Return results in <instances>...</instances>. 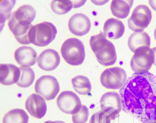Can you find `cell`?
Listing matches in <instances>:
<instances>
[{"instance_id": "obj_1", "label": "cell", "mask_w": 156, "mask_h": 123, "mask_svg": "<svg viewBox=\"0 0 156 123\" xmlns=\"http://www.w3.org/2000/svg\"><path fill=\"white\" fill-rule=\"evenodd\" d=\"M122 109L142 122H156V76L149 72L134 73L119 90Z\"/></svg>"}, {"instance_id": "obj_2", "label": "cell", "mask_w": 156, "mask_h": 123, "mask_svg": "<svg viewBox=\"0 0 156 123\" xmlns=\"http://www.w3.org/2000/svg\"><path fill=\"white\" fill-rule=\"evenodd\" d=\"M90 44L98 62L103 66H112L117 62V53L114 44L106 39L104 32H101L92 36Z\"/></svg>"}, {"instance_id": "obj_3", "label": "cell", "mask_w": 156, "mask_h": 123, "mask_svg": "<svg viewBox=\"0 0 156 123\" xmlns=\"http://www.w3.org/2000/svg\"><path fill=\"white\" fill-rule=\"evenodd\" d=\"M60 52L65 61L72 66H79L85 60V46L83 42L77 38L65 40L60 49Z\"/></svg>"}, {"instance_id": "obj_4", "label": "cell", "mask_w": 156, "mask_h": 123, "mask_svg": "<svg viewBox=\"0 0 156 123\" xmlns=\"http://www.w3.org/2000/svg\"><path fill=\"white\" fill-rule=\"evenodd\" d=\"M56 34V27L52 23L44 22L37 24L32 29L31 43L40 47L47 46L55 39Z\"/></svg>"}, {"instance_id": "obj_5", "label": "cell", "mask_w": 156, "mask_h": 123, "mask_svg": "<svg viewBox=\"0 0 156 123\" xmlns=\"http://www.w3.org/2000/svg\"><path fill=\"white\" fill-rule=\"evenodd\" d=\"M155 54L153 49L142 46L137 49L130 61V67L135 73L148 72L154 63Z\"/></svg>"}, {"instance_id": "obj_6", "label": "cell", "mask_w": 156, "mask_h": 123, "mask_svg": "<svg viewBox=\"0 0 156 123\" xmlns=\"http://www.w3.org/2000/svg\"><path fill=\"white\" fill-rule=\"evenodd\" d=\"M152 19V12L145 5L137 6L133 11L132 15L128 20V26L135 32H141L148 27Z\"/></svg>"}, {"instance_id": "obj_7", "label": "cell", "mask_w": 156, "mask_h": 123, "mask_svg": "<svg viewBox=\"0 0 156 123\" xmlns=\"http://www.w3.org/2000/svg\"><path fill=\"white\" fill-rule=\"evenodd\" d=\"M125 70L119 67H113L105 69L101 75V83L108 89H120L127 80Z\"/></svg>"}, {"instance_id": "obj_8", "label": "cell", "mask_w": 156, "mask_h": 123, "mask_svg": "<svg viewBox=\"0 0 156 123\" xmlns=\"http://www.w3.org/2000/svg\"><path fill=\"white\" fill-rule=\"evenodd\" d=\"M35 91L46 100H54L60 91V85L56 77L51 76L40 77L36 82Z\"/></svg>"}, {"instance_id": "obj_9", "label": "cell", "mask_w": 156, "mask_h": 123, "mask_svg": "<svg viewBox=\"0 0 156 123\" xmlns=\"http://www.w3.org/2000/svg\"><path fill=\"white\" fill-rule=\"evenodd\" d=\"M57 105L62 112L72 115L79 112L82 107L79 95L70 91H63L58 95Z\"/></svg>"}, {"instance_id": "obj_10", "label": "cell", "mask_w": 156, "mask_h": 123, "mask_svg": "<svg viewBox=\"0 0 156 123\" xmlns=\"http://www.w3.org/2000/svg\"><path fill=\"white\" fill-rule=\"evenodd\" d=\"M8 25L10 30L19 43L24 45L32 44L31 31L34 27L32 24L29 25V26L20 24L11 15L9 19Z\"/></svg>"}, {"instance_id": "obj_11", "label": "cell", "mask_w": 156, "mask_h": 123, "mask_svg": "<svg viewBox=\"0 0 156 123\" xmlns=\"http://www.w3.org/2000/svg\"><path fill=\"white\" fill-rule=\"evenodd\" d=\"M68 27L70 32L76 36H83L90 32L91 22L87 16L82 13L73 15L69 20Z\"/></svg>"}, {"instance_id": "obj_12", "label": "cell", "mask_w": 156, "mask_h": 123, "mask_svg": "<svg viewBox=\"0 0 156 123\" xmlns=\"http://www.w3.org/2000/svg\"><path fill=\"white\" fill-rule=\"evenodd\" d=\"M25 107L33 117L42 118L47 113V107L45 99L41 95L33 94L29 96L25 104Z\"/></svg>"}, {"instance_id": "obj_13", "label": "cell", "mask_w": 156, "mask_h": 123, "mask_svg": "<svg viewBox=\"0 0 156 123\" xmlns=\"http://www.w3.org/2000/svg\"><path fill=\"white\" fill-rule=\"evenodd\" d=\"M60 57L58 53L53 49H46L42 51L37 59V64L40 69L46 71L55 70L59 66Z\"/></svg>"}, {"instance_id": "obj_14", "label": "cell", "mask_w": 156, "mask_h": 123, "mask_svg": "<svg viewBox=\"0 0 156 123\" xmlns=\"http://www.w3.org/2000/svg\"><path fill=\"white\" fill-rule=\"evenodd\" d=\"M15 59L20 65L23 67H29L37 62V54L33 48L23 46L15 51Z\"/></svg>"}, {"instance_id": "obj_15", "label": "cell", "mask_w": 156, "mask_h": 123, "mask_svg": "<svg viewBox=\"0 0 156 123\" xmlns=\"http://www.w3.org/2000/svg\"><path fill=\"white\" fill-rule=\"evenodd\" d=\"M21 76L20 67L11 64H2L0 66V82L4 85L16 84Z\"/></svg>"}, {"instance_id": "obj_16", "label": "cell", "mask_w": 156, "mask_h": 123, "mask_svg": "<svg viewBox=\"0 0 156 123\" xmlns=\"http://www.w3.org/2000/svg\"><path fill=\"white\" fill-rule=\"evenodd\" d=\"M100 106L101 109L110 110L119 114L122 109V98L116 92H108L102 95L100 100Z\"/></svg>"}, {"instance_id": "obj_17", "label": "cell", "mask_w": 156, "mask_h": 123, "mask_svg": "<svg viewBox=\"0 0 156 123\" xmlns=\"http://www.w3.org/2000/svg\"><path fill=\"white\" fill-rule=\"evenodd\" d=\"M125 26L122 22L115 18H110L105 22L104 33L105 37L111 39L121 38L124 34Z\"/></svg>"}, {"instance_id": "obj_18", "label": "cell", "mask_w": 156, "mask_h": 123, "mask_svg": "<svg viewBox=\"0 0 156 123\" xmlns=\"http://www.w3.org/2000/svg\"><path fill=\"white\" fill-rule=\"evenodd\" d=\"M36 10L30 5H24L20 7L12 14V16L17 23L25 26L31 25L32 22L36 18Z\"/></svg>"}, {"instance_id": "obj_19", "label": "cell", "mask_w": 156, "mask_h": 123, "mask_svg": "<svg viewBox=\"0 0 156 123\" xmlns=\"http://www.w3.org/2000/svg\"><path fill=\"white\" fill-rule=\"evenodd\" d=\"M128 45L130 51L135 53L137 49L142 46H151V37L147 32H133L128 40Z\"/></svg>"}, {"instance_id": "obj_20", "label": "cell", "mask_w": 156, "mask_h": 123, "mask_svg": "<svg viewBox=\"0 0 156 123\" xmlns=\"http://www.w3.org/2000/svg\"><path fill=\"white\" fill-rule=\"evenodd\" d=\"M133 1L114 0L110 5V10L113 15L120 19H125L128 16Z\"/></svg>"}, {"instance_id": "obj_21", "label": "cell", "mask_w": 156, "mask_h": 123, "mask_svg": "<svg viewBox=\"0 0 156 123\" xmlns=\"http://www.w3.org/2000/svg\"><path fill=\"white\" fill-rule=\"evenodd\" d=\"M73 88L80 95H88L92 91V84L90 80L84 76H77L72 80Z\"/></svg>"}, {"instance_id": "obj_22", "label": "cell", "mask_w": 156, "mask_h": 123, "mask_svg": "<svg viewBox=\"0 0 156 123\" xmlns=\"http://www.w3.org/2000/svg\"><path fill=\"white\" fill-rule=\"evenodd\" d=\"M29 115L21 109L11 110L4 115L3 123H28Z\"/></svg>"}, {"instance_id": "obj_23", "label": "cell", "mask_w": 156, "mask_h": 123, "mask_svg": "<svg viewBox=\"0 0 156 123\" xmlns=\"http://www.w3.org/2000/svg\"><path fill=\"white\" fill-rule=\"evenodd\" d=\"M119 114L110 110L101 109L94 113L90 120V123H111L113 120L116 119Z\"/></svg>"}, {"instance_id": "obj_24", "label": "cell", "mask_w": 156, "mask_h": 123, "mask_svg": "<svg viewBox=\"0 0 156 123\" xmlns=\"http://www.w3.org/2000/svg\"><path fill=\"white\" fill-rule=\"evenodd\" d=\"M21 70V76L17 84L22 88H27L34 83L35 80V73L31 68L20 67Z\"/></svg>"}, {"instance_id": "obj_25", "label": "cell", "mask_w": 156, "mask_h": 123, "mask_svg": "<svg viewBox=\"0 0 156 123\" xmlns=\"http://www.w3.org/2000/svg\"><path fill=\"white\" fill-rule=\"evenodd\" d=\"M52 11L58 15H65L74 8L72 1H52L51 3Z\"/></svg>"}, {"instance_id": "obj_26", "label": "cell", "mask_w": 156, "mask_h": 123, "mask_svg": "<svg viewBox=\"0 0 156 123\" xmlns=\"http://www.w3.org/2000/svg\"><path fill=\"white\" fill-rule=\"evenodd\" d=\"M88 115H89L88 108L85 105H82L80 111L76 114L72 115V122L73 123H85L87 121Z\"/></svg>"}, {"instance_id": "obj_27", "label": "cell", "mask_w": 156, "mask_h": 123, "mask_svg": "<svg viewBox=\"0 0 156 123\" xmlns=\"http://www.w3.org/2000/svg\"><path fill=\"white\" fill-rule=\"evenodd\" d=\"M85 2L86 1H72L74 8H79V7L82 6L85 3Z\"/></svg>"}, {"instance_id": "obj_28", "label": "cell", "mask_w": 156, "mask_h": 123, "mask_svg": "<svg viewBox=\"0 0 156 123\" xmlns=\"http://www.w3.org/2000/svg\"><path fill=\"white\" fill-rule=\"evenodd\" d=\"M148 3H149L150 6L151 8L156 11V1H153V0H150L148 1Z\"/></svg>"}, {"instance_id": "obj_29", "label": "cell", "mask_w": 156, "mask_h": 123, "mask_svg": "<svg viewBox=\"0 0 156 123\" xmlns=\"http://www.w3.org/2000/svg\"><path fill=\"white\" fill-rule=\"evenodd\" d=\"M44 123H65L63 121H60V120H57V121H47Z\"/></svg>"}, {"instance_id": "obj_30", "label": "cell", "mask_w": 156, "mask_h": 123, "mask_svg": "<svg viewBox=\"0 0 156 123\" xmlns=\"http://www.w3.org/2000/svg\"><path fill=\"white\" fill-rule=\"evenodd\" d=\"M153 51H154V54H155V60H154V63H153V64L156 67V47L153 48Z\"/></svg>"}, {"instance_id": "obj_31", "label": "cell", "mask_w": 156, "mask_h": 123, "mask_svg": "<svg viewBox=\"0 0 156 123\" xmlns=\"http://www.w3.org/2000/svg\"><path fill=\"white\" fill-rule=\"evenodd\" d=\"M143 123H156V122H155V121H148V122H144Z\"/></svg>"}, {"instance_id": "obj_32", "label": "cell", "mask_w": 156, "mask_h": 123, "mask_svg": "<svg viewBox=\"0 0 156 123\" xmlns=\"http://www.w3.org/2000/svg\"><path fill=\"white\" fill-rule=\"evenodd\" d=\"M154 37H155V40H156V28H155V31H154Z\"/></svg>"}]
</instances>
